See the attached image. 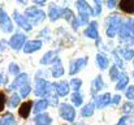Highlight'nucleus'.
<instances>
[{"instance_id":"nucleus-1","label":"nucleus","mask_w":134,"mask_h":125,"mask_svg":"<svg viewBox=\"0 0 134 125\" xmlns=\"http://www.w3.org/2000/svg\"><path fill=\"white\" fill-rule=\"evenodd\" d=\"M119 35H120V41L122 43L134 44V20H128L122 22Z\"/></svg>"},{"instance_id":"nucleus-2","label":"nucleus","mask_w":134,"mask_h":125,"mask_svg":"<svg viewBox=\"0 0 134 125\" xmlns=\"http://www.w3.org/2000/svg\"><path fill=\"white\" fill-rule=\"evenodd\" d=\"M121 26H122V20H121L120 16L113 14V16L108 17V20H107V29H105L107 35H108L109 38L116 37V34L120 31Z\"/></svg>"},{"instance_id":"nucleus-3","label":"nucleus","mask_w":134,"mask_h":125,"mask_svg":"<svg viewBox=\"0 0 134 125\" xmlns=\"http://www.w3.org/2000/svg\"><path fill=\"white\" fill-rule=\"evenodd\" d=\"M77 8H78V12H80V24L81 25L87 24L89 22V17L91 14H94L92 8L85 0H77Z\"/></svg>"},{"instance_id":"nucleus-4","label":"nucleus","mask_w":134,"mask_h":125,"mask_svg":"<svg viewBox=\"0 0 134 125\" xmlns=\"http://www.w3.org/2000/svg\"><path fill=\"white\" fill-rule=\"evenodd\" d=\"M60 115H61V117L64 119V120H66V121H74V119H76V111H74V108L70 106V104H61V107H60Z\"/></svg>"},{"instance_id":"nucleus-5","label":"nucleus","mask_w":134,"mask_h":125,"mask_svg":"<svg viewBox=\"0 0 134 125\" xmlns=\"http://www.w3.org/2000/svg\"><path fill=\"white\" fill-rule=\"evenodd\" d=\"M26 16L34 22V24H38L41 21H43L46 17L44 12L38 9V8H27L26 9Z\"/></svg>"},{"instance_id":"nucleus-6","label":"nucleus","mask_w":134,"mask_h":125,"mask_svg":"<svg viewBox=\"0 0 134 125\" xmlns=\"http://www.w3.org/2000/svg\"><path fill=\"white\" fill-rule=\"evenodd\" d=\"M0 28L4 33H10L13 30V22L5 10H0Z\"/></svg>"},{"instance_id":"nucleus-7","label":"nucleus","mask_w":134,"mask_h":125,"mask_svg":"<svg viewBox=\"0 0 134 125\" xmlns=\"http://www.w3.org/2000/svg\"><path fill=\"white\" fill-rule=\"evenodd\" d=\"M49 85H51V83H48L47 81H44V80H37V85H35V95H38V96H47Z\"/></svg>"},{"instance_id":"nucleus-8","label":"nucleus","mask_w":134,"mask_h":125,"mask_svg":"<svg viewBox=\"0 0 134 125\" xmlns=\"http://www.w3.org/2000/svg\"><path fill=\"white\" fill-rule=\"evenodd\" d=\"M25 42H26V37L24 34H16V35H13L10 38L9 46L12 48H14V50H21L22 46L25 44Z\"/></svg>"},{"instance_id":"nucleus-9","label":"nucleus","mask_w":134,"mask_h":125,"mask_svg":"<svg viewBox=\"0 0 134 125\" xmlns=\"http://www.w3.org/2000/svg\"><path fill=\"white\" fill-rule=\"evenodd\" d=\"M86 64H87V57L77 59L76 61H73V63L70 64V70H69V73H70V74H76V73H78V72H80Z\"/></svg>"},{"instance_id":"nucleus-10","label":"nucleus","mask_w":134,"mask_h":125,"mask_svg":"<svg viewBox=\"0 0 134 125\" xmlns=\"http://www.w3.org/2000/svg\"><path fill=\"white\" fill-rule=\"evenodd\" d=\"M111 100H112L111 94H109V93H105V94H103V95H100V96L96 98L94 106H95L96 108H104L105 106L111 104Z\"/></svg>"},{"instance_id":"nucleus-11","label":"nucleus","mask_w":134,"mask_h":125,"mask_svg":"<svg viewBox=\"0 0 134 125\" xmlns=\"http://www.w3.org/2000/svg\"><path fill=\"white\" fill-rule=\"evenodd\" d=\"M13 17H14V21L18 24V26H21L24 30H31V24L24 17V16H21L18 12H14V14H13Z\"/></svg>"},{"instance_id":"nucleus-12","label":"nucleus","mask_w":134,"mask_h":125,"mask_svg":"<svg viewBox=\"0 0 134 125\" xmlns=\"http://www.w3.org/2000/svg\"><path fill=\"white\" fill-rule=\"evenodd\" d=\"M85 35L91 38V39H96L98 41L99 34H98V24H96V21H92L87 26V29L85 30Z\"/></svg>"},{"instance_id":"nucleus-13","label":"nucleus","mask_w":134,"mask_h":125,"mask_svg":"<svg viewBox=\"0 0 134 125\" xmlns=\"http://www.w3.org/2000/svg\"><path fill=\"white\" fill-rule=\"evenodd\" d=\"M27 83V74L26 73H21L14 81H13V83L9 86V89L10 90H14V89H17V87H22V86H25Z\"/></svg>"},{"instance_id":"nucleus-14","label":"nucleus","mask_w":134,"mask_h":125,"mask_svg":"<svg viewBox=\"0 0 134 125\" xmlns=\"http://www.w3.org/2000/svg\"><path fill=\"white\" fill-rule=\"evenodd\" d=\"M31 107H33V102H25L22 103V106L20 107L18 110V115L22 117V119H27L29 115H30V111H31Z\"/></svg>"},{"instance_id":"nucleus-15","label":"nucleus","mask_w":134,"mask_h":125,"mask_svg":"<svg viewBox=\"0 0 134 125\" xmlns=\"http://www.w3.org/2000/svg\"><path fill=\"white\" fill-rule=\"evenodd\" d=\"M120 9L125 13H134V0H120Z\"/></svg>"},{"instance_id":"nucleus-16","label":"nucleus","mask_w":134,"mask_h":125,"mask_svg":"<svg viewBox=\"0 0 134 125\" xmlns=\"http://www.w3.org/2000/svg\"><path fill=\"white\" fill-rule=\"evenodd\" d=\"M42 47V42L41 41H30V42H26L25 47H24V52L26 53H31L37 50H39Z\"/></svg>"},{"instance_id":"nucleus-17","label":"nucleus","mask_w":134,"mask_h":125,"mask_svg":"<svg viewBox=\"0 0 134 125\" xmlns=\"http://www.w3.org/2000/svg\"><path fill=\"white\" fill-rule=\"evenodd\" d=\"M103 87H104L103 78H102V76H98V77L92 81V83H91V93H92V95H95L96 93H99Z\"/></svg>"},{"instance_id":"nucleus-18","label":"nucleus","mask_w":134,"mask_h":125,"mask_svg":"<svg viewBox=\"0 0 134 125\" xmlns=\"http://www.w3.org/2000/svg\"><path fill=\"white\" fill-rule=\"evenodd\" d=\"M52 119L49 117L48 113H41L35 117V125H51Z\"/></svg>"},{"instance_id":"nucleus-19","label":"nucleus","mask_w":134,"mask_h":125,"mask_svg":"<svg viewBox=\"0 0 134 125\" xmlns=\"http://www.w3.org/2000/svg\"><path fill=\"white\" fill-rule=\"evenodd\" d=\"M96 63H98V67H99L102 70H105V69L108 68V65H109L108 59H107L105 55H103V53H98V55H96Z\"/></svg>"},{"instance_id":"nucleus-20","label":"nucleus","mask_w":134,"mask_h":125,"mask_svg":"<svg viewBox=\"0 0 134 125\" xmlns=\"http://www.w3.org/2000/svg\"><path fill=\"white\" fill-rule=\"evenodd\" d=\"M55 89L60 96H65L69 93V85L66 82H57L55 85Z\"/></svg>"},{"instance_id":"nucleus-21","label":"nucleus","mask_w":134,"mask_h":125,"mask_svg":"<svg viewBox=\"0 0 134 125\" xmlns=\"http://www.w3.org/2000/svg\"><path fill=\"white\" fill-rule=\"evenodd\" d=\"M61 14H63V10H61L59 7H56V5H49V13H48V16H49L51 21H56Z\"/></svg>"},{"instance_id":"nucleus-22","label":"nucleus","mask_w":134,"mask_h":125,"mask_svg":"<svg viewBox=\"0 0 134 125\" xmlns=\"http://www.w3.org/2000/svg\"><path fill=\"white\" fill-rule=\"evenodd\" d=\"M47 107H48V100H47V99H41V100H38V102L34 104V112H35V113L43 112Z\"/></svg>"},{"instance_id":"nucleus-23","label":"nucleus","mask_w":134,"mask_h":125,"mask_svg":"<svg viewBox=\"0 0 134 125\" xmlns=\"http://www.w3.org/2000/svg\"><path fill=\"white\" fill-rule=\"evenodd\" d=\"M128 83H129V77L126 76V73H121V77H120L119 82L116 83V90H124Z\"/></svg>"},{"instance_id":"nucleus-24","label":"nucleus","mask_w":134,"mask_h":125,"mask_svg":"<svg viewBox=\"0 0 134 125\" xmlns=\"http://www.w3.org/2000/svg\"><path fill=\"white\" fill-rule=\"evenodd\" d=\"M53 60H57V55H56V52L49 51V52H47L44 56L42 57L41 63L42 64H49V63H53Z\"/></svg>"},{"instance_id":"nucleus-25","label":"nucleus","mask_w":134,"mask_h":125,"mask_svg":"<svg viewBox=\"0 0 134 125\" xmlns=\"http://www.w3.org/2000/svg\"><path fill=\"white\" fill-rule=\"evenodd\" d=\"M0 125H17V123H16V119L13 117V115L7 113L0 119Z\"/></svg>"},{"instance_id":"nucleus-26","label":"nucleus","mask_w":134,"mask_h":125,"mask_svg":"<svg viewBox=\"0 0 134 125\" xmlns=\"http://www.w3.org/2000/svg\"><path fill=\"white\" fill-rule=\"evenodd\" d=\"M117 51H120L119 53H120L125 60H132L134 57V50H132V48H119Z\"/></svg>"},{"instance_id":"nucleus-27","label":"nucleus","mask_w":134,"mask_h":125,"mask_svg":"<svg viewBox=\"0 0 134 125\" xmlns=\"http://www.w3.org/2000/svg\"><path fill=\"white\" fill-rule=\"evenodd\" d=\"M64 74V68H63V65L60 64V60H57L56 61V64H55V67L52 68V76L53 77H60V76H63Z\"/></svg>"},{"instance_id":"nucleus-28","label":"nucleus","mask_w":134,"mask_h":125,"mask_svg":"<svg viewBox=\"0 0 134 125\" xmlns=\"http://www.w3.org/2000/svg\"><path fill=\"white\" fill-rule=\"evenodd\" d=\"M94 104L92 103H90V104H86L83 108H82V111H81V113H82V116L83 117H90L92 113H94Z\"/></svg>"},{"instance_id":"nucleus-29","label":"nucleus","mask_w":134,"mask_h":125,"mask_svg":"<svg viewBox=\"0 0 134 125\" xmlns=\"http://www.w3.org/2000/svg\"><path fill=\"white\" fill-rule=\"evenodd\" d=\"M109 77H111V80H112V81L120 80V77H121V73L119 72V68H117L116 65H113V67L109 69Z\"/></svg>"},{"instance_id":"nucleus-30","label":"nucleus","mask_w":134,"mask_h":125,"mask_svg":"<svg viewBox=\"0 0 134 125\" xmlns=\"http://www.w3.org/2000/svg\"><path fill=\"white\" fill-rule=\"evenodd\" d=\"M72 102L74 103V106H81L82 102H83V98H82V95L77 91V93H73V95H72Z\"/></svg>"},{"instance_id":"nucleus-31","label":"nucleus","mask_w":134,"mask_h":125,"mask_svg":"<svg viewBox=\"0 0 134 125\" xmlns=\"http://www.w3.org/2000/svg\"><path fill=\"white\" fill-rule=\"evenodd\" d=\"M70 86H72L73 91H74V93H77V91L81 89V86H82V81H81V80H78V78H73V80L70 81Z\"/></svg>"},{"instance_id":"nucleus-32","label":"nucleus","mask_w":134,"mask_h":125,"mask_svg":"<svg viewBox=\"0 0 134 125\" xmlns=\"http://www.w3.org/2000/svg\"><path fill=\"white\" fill-rule=\"evenodd\" d=\"M18 104H20V96H18L17 94H13L12 98H10V100H9V107H10V108H14V107H17Z\"/></svg>"},{"instance_id":"nucleus-33","label":"nucleus","mask_w":134,"mask_h":125,"mask_svg":"<svg viewBox=\"0 0 134 125\" xmlns=\"http://www.w3.org/2000/svg\"><path fill=\"white\" fill-rule=\"evenodd\" d=\"M30 91H31V87H30V85H29V83H26L25 86H22V87L20 89V93H21V95H22V96L29 95V94H30Z\"/></svg>"},{"instance_id":"nucleus-34","label":"nucleus","mask_w":134,"mask_h":125,"mask_svg":"<svg viewBox=\"0 0 134 125\" xmlns=\"http://www.w3.org/2000/svg\"><path fill=\"white\" fill-rule=\"evenodd\" d=\"M63 16H64V18H65V20H68V21H70V20H73V18H74L73 12H72L70 9H68V8L63 10Z\"/></svg>"},{"instance_id":"nucleus-35","label":"nucleus","mask_w":134,"mask_h":125,"mask_svg":"<svg viewBox=\"0 0 134 125\" xmlns=\"http://www.w3.org/2000/svg\"><path fill=\"white\" fill-rule=\"evenodd\" d=\"M94 3H95V10H94V14L95 16H99L100 13H102V0H94Z\"/></svg>"},{"instance_id":"nucleus-36","label":"nucleus","mask_w":134,"mask_h":125,"mask_svg":"<svg viewBox=\"0 0 134 125\" xmlns=\"http://www.w3.org/2000/svg\"><path fill=\"white\" fill-rule=\"evenodd\" d=\"M125 96H126L128 99H130V100L134 99V85L128 87V90L125 91Z\"/></svg>"},{"instance_id":"nucleus-37","label":"nucleus","mask_w":134,"mask_h":125,"mask_svg":"<svg viewBox=\"0 0 134 125\" xmlns=\"http://www.w3.org/2000/svg\"><path fill=\"white\" fill-rule=\"evenodd\" d=\"M48 96V104H51V106H56L57 104V96L52 93V94H49V95H47Z\"/></svg>"},{"instance_id":"nucleus-38","label":"nucleus","mask_w":134,"mask_h":125,"mask_svg":"<svg viewBox=\"0 0 134 125\" xmlns=\"http://www.w3.org/2000/svg\"><path fill=\"white\" fill-rule=\"evenodd\" d=\"M113 56H115V60H116V67L117 68H124V64H122V61H121V59L119 57V53L116 52V51H113Z\"/></svg>"},{"instance_id":"nucleus-39","label":"nucleus","mask_w":134,"mask_h":125,"mask_svg":"<svg viewBox=\"0 0 134 125\" xmlns=\"http://www.w3.org/2000/svg\"><path fill=\"white\" fill-rule=\"evenodd\" d=\"M9 72H10L12 74H18V73H20V68H18V65L14 64V63H12V64L9 65Z\"/></svg>"},{"instance_id":"nucleus-40","label":"nucleus","mask_w":134,"mask_h":125,"mask_svg":"<svg viewBox=\"0 0 134 125\" xmlns=\"http://www.w3.org/2000/svg\"><path fill=\"white\" fill-rule=\"evenodd\" d=\"M5 100H7V98H5V94L3 93V91H0V112L4 110V107H5Z\"/></svg>"},{"instance_id":"nucleus-41","label":"nucleus","mask_w":134,"mask_h":125,"mask_svg":"<svg viewBox=\"0 0 134 125\" xmlns=\"http://www.w3.org/2000/svg\"><path fill=\"white\" fill-rule=\"evenodd\" d=\"M128 121H129V117H128V115H125V116H122V117L119 120V123L116 125H126Z\"/></svg>"},{"instance_id":"nucleus-42","label":"nucleus","mask_w":134,"mask_h":125,"mask_svg":"<svg viewBox=\"0 0 134 125\" xmlns=\"http://www.w3.org/2000/svg\"><path fill=\"white\" fill-rule=\"evenodd\" d=\"M120 100H121V96H120L119 94H116V95L112 98V100H111V104H115V106H117V104L120 103Z\"/></svg>"},{"instance_id":"nucleus-43","label":"nucleus","mask_w":134,"mask_h":125,"mask_svg":"<svg viewBox=\"0 0 134 125\" xmlns=\"http://www.w3.org/2000/svg\"><path fill=\"white\" fill-rule=\"evenodd\" d=\"M132 110H133V103H125V106H124V112L128 115Z\"/></svg>"},{"instance_id":"nucleus-44","label":"nucleus","mask_w":134,"mask_h":125,"mask_svg":"<svg viewBox=\"0 0 134 125\" xmlns=\"http://www.w3.org/2000/svg\"><path fill=\"white\" fill-rule=\"evenodd\" d=\"M117 4V0H107V5L108 8H115Z\"/></svg>"},{"instance_id":"nucleus-45","label":"nucleus","mask_w":134,"mask_h":125,"mask_svg":"<svg viewBox=\"0 0 134 125\" xmlns=\"http://www.w3.org/2000/svg\"><path fill=\"white\" fill-rule=\"evenodd\" d=\"M72 21H73V22H72V26H73V28H74V29H77V28H78V26H80V25H81V24H80V22H78V21H77V20H76V18H73V20H72Z\"/></svg>"},{"instance_id":"nucleus-46","label":"nucleus","mask_w":134,"mask_h":125,"mask_svg":"<svg viewBox=\"0 0 134 125\" xmlns=\"http://www.w3.org/2000/svg\"><path fill=\"white\" fill-rule=\"evenodd\" d=\"M33 1H34L35 4H38V5H43L46 3V0H33Z\"/></svg>"},{"instance_id":"nucleus-47","label":"nucleus","mask_w":134,"mask_h":125,"mask_svg":"<svg viewBox=\"0 0 134 125\" xmlns=\"http://www.w3.org/2000/svg\"><path fill=\"white\" fill-rule=\"evenodd\" d=\"M0 82H5V77H3L1 74H0Z\"/></svg>"},{"instance_id":"nucleus-48","label":"nucleus","mask_w":134,"mask_h":125,"mask_svg":"<svg viewBox=\"0 0 134 125\" xmlns=\"http://www.w3.org/2000/svg\"><path fill=\"white\" fill-rule=\"evenodd\" d=\"M80 125H85V124H80Z\"/></svg>"},{"instance_id":"nucleus-49","label":"nucleus","mask_w":134,"mask_h":125,"mask_svg":"<svg viewBox=\"0 0 134 125\" xmlns=\"http://www.w3.org/2000/svg\"><path fill=\"white\" fill-rule=\"evenodd\" d=\"M133 77H134V72H133Z\"/></svg>"},{"instance_id":"nucleus-50","label":"nucleus","mask_w":134,"mask_h":125,"mask_svg":"<svg viewBox=\"0 0 134 125\" xmlns=\"http://www.w3.org/2000/svg\"><path fill=\"white\" fill-rule=\"evenodd\" d=\"M133 64H134V63H133Z\"/></svg>"},{"instance_id":"nucleus-51","label":"nucleus","mask_w":134,"mask_h":125,"mask_svg":"<svg viewBox=\"0 0 134 125\" xmlns=\"http://www.w3.org/2000/svg\"><path fill=\"white\" fill-rule=\"evenodd\" d=\"M133 113H134V112H133Z\"/></svg>"}]
</instances>
